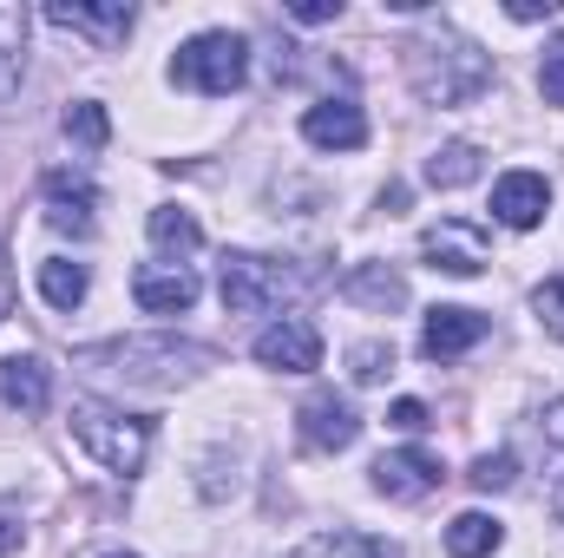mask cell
I'll list each match as a JSON object with an SVG mask.
<instances>
[{"label":"cell","instance_id":"cell-1","mask_svg":"<svg viewBox=\"0 0 564 558\" xmlns=\"http://www.w3.org/2000/svg\"><path fill=\"white\" fill-rule=\"evenodd\" d=\"M408 79L426 106H466L492 86V60L459 33H421L408 40Z\"/></svg>","mask_w":564,"mask_h":558},{"label":"cell","instance_id":"cell-2","mask_svg":"<svg viewBox=\"0 0 564 558\" xmlns=\"http://www.w3.org/2000/svg\"><path fill=\"white\" fill-rule=\"evenodd\" d=\"M79 368H99V375H126V382H177L191 368H210V348L197 342H171V335H151V342H99V348H79Z\"/></svg>","mask_w":564,"mask_h":558},{"label":"cell","instance_id":"cell-3","mask_svg":"<svg viewBox=\"0 0 564 558\" xmlns=\"http://www.w3.org/2000/svg\"><path fill=\"white\" fill-rule=\"evenodd\" d=\"M73 440L106 466V473H139L151 453V420L106 408V401H73Z\"/></svg>","mask_w":564,"mask_h":558},{"label":"cell","instance_id":"cell-4","mask_svg":"<svg viewBox=\"0 0 564 558\" xmlns=\"http://www.w3.org/2000/svg\"><path fill=\"white\" fill-rule=\"evenodd\" d=\"M171 79L191 86V93H204V99H230L250 79V40L243 33H197L191 46H177Z\"/></svg>","mask_w":564,"mask_h":558},{"label":"cell","instance_id":"cell-5","mask_svg":"<svg viewBox=\"0 0 564 558\" xmlns=\"http://www.w3.org/2000/svg\"><path fill=\"white\" fill-rule=\"evenodd\" d=\"M217 289H224V309H230V315H270V309H282V296L302 289V270H282L276 257L237 250V257H224Z\"/></svg>","mask_w":564,"mask_h":558},{"label":"cell","instance_id":"cell-6","mask_svg":"<svg viewBox=\"0 0 564 558\" xmlns=\"http://www.w3.org/2000/svg\"><path fill=\"white\" fill-rule=\"evenodd\" d=\"M421 257H426V270L479 277V270L492 264V244H486V230H479V224H466V217H440V224L421 237Z\"/></svg>","mask_w":564,"mask_h":558},{"label":"cell","instance_id":"cell-7","mask_svg":"<svg viewBox=\"0 0 564 558\" xmlns=\"http://www.w3.org/2000/svg\"><path fill=\"white\" fill-rule=\"evenodd\" d=\"M295 420H302V440H308L315 453H341V447L361 440V415H355V401L335 395V388H315Z\"/></svg>","mask_w":564,"mask_h":558},{"label":"cell","instance_id":"cell-8","mask_svg":"<svg viewBox=\"0 0 564 558\" xmlns=\"http://www.w3.org/2000/svg\"><path fill=\"white\" fill-rule=\"evenodd\" d=\"M99 211V191H93V178L86 171H46V224L53 230H66V237H93V217Z\"/></svg>","mask_w":564,"mask_h":558},{"label":"cell","instance_id":"cell-9","mask_svg":"<svg viewBox=\"0 0 564 558\" xmlns=\"http://www.w3.org/2000/svg\"><path fill=\"white\" fill-rule=\"evenodd\" d=\"M479 342H486V315H479V309H459V302L426 309V329H421L426 362H459V355L479 348Z\"/></svg>","mask_w":564,"mask_h":558},{"label":"cell","instance_id":"cell-10","mask_svg":"<svg viewBox=\"0 0 564 558\" xmlns=\"http://www.w3.org/2000/svg\"><path fill=\"white\" fill-rule=\"evenodd\" d=\"M46 20L66 26V33H86L93 46H119L132 33V7L126 0H53Z\"/></svg>","mask_w":564,"mask_h":558},{"label":"cell","instance_id":"cell-11","mask_svg":"<svg viewBox=\"0 0 564 558\" xmlns=\"http://www.w3.org/2000/svg\"><path fill=\"white\" fill-rule=\"evenodd\" d=\"M545 211H552V184L539 171H506L492 184V217L506 230H532V224H545Z\"/></svg>","mask_w":564,"mask_h":558},{"label":"cell","instance_id":"cell-12","mask_svg":"<svg viewBox=\"0 0 564 558\" xmlns=\"http://www.w3.org/2000/svg\"><path fill=\"white\" fill-rule=\"evenodd\" d=\"M257 362H263V368H282V375L322 368V335H315V322H276V329H263V335H257Z\"/></svg>","mask_w":564,"mask_h":558},{"label":"cell","instance_id":"cell-13","mask_svg":"<svg viewBox=\"0 0 564 558\" xmlns=\"http://www.w3.org/2000/svg\"><path fill=\"white\" fill-rule=\"evenodd\" d=\"M433 486H440V460L426 447H394L375 460V493H388V500H421Z\"/></svg>","mask_w":564,"mask_h":558},{"label":"cell","instance_id":"cell-14","mask_svg":"<svg viewBox=\"0 0 564 558\" xmlns=\"http://www.w3.org/2000/svg\"><path fill=\"white\" fill-rule=\"evenodd\" d=\"M302 139L322 144V151H361L368 144V119H361L355 99H322V106L302 112Z\"/></svg>","mask_w":564,"mask_h":558},{"label":"cell","instance_id":"cell-15","mask_svg":"<svg viewBox=\"0 0 564 558\" xmlns=\"http://www.w3.org/2000/svg\"><path fill=\"white\" fill-rule=\"evenodd\" d=\"M197 289H204V282L191 277L184 264H144L139 277H132V296H139L144 315H184V309L197 302Z\"/></svg>","mask_w":564,"mask_h":558},{"label":"cell","instance_id":"cell-16","mask_svg":"<svg viewBox=\"0 0 564 558\" xmlns=\"http://www.w3.org/2000/svg\"><path fill=\"white\" fill-rule=\"evenodd\" d=\"M0 401L20 408V415H46V401H53L46 362H40V355H7V362H0Z\"/></svg>","mask_w":564,"mask_h":558},{"label":"cell","instance_id":"cell-17","mask_svg":"<svg viewBox=\"0 0 564 558\" xmlns=\"http://www.w3.org/2000/svg\"><path fill=\"white\" fill-rule=\"evenodd\" d=\"M341 296H348V302H361V309H375V315H388V309H401V302H408V282L394 277L388 264H361V270H348Z\"/></svg>","mask_w":564,"mask_h":558},{"label":"cell","instance_id":"cell-18","mask_svg":"<svg viewBox=\"0 0 564 558\" xmlns=\"http://www.w3.org/2000/svg\"><path fill=\"white\" fill-rule=\"evenodd\" d=\"M289 558H401L388 539H368V533H315L302 539Z\"/></svg>","mask_w":564,"mask_h":558},{"label":"cell","instance_id":"cell-19","mask_svg":"<svg viewBox=\"0 0 564 558\" xmlns=\"http://www.w3.org/2000/svg\"><path fill=\"white\" fill-rule=\"evenodd\" d=\"M473 178H479V144L453 139L426 158V184H433V191H459V184H473Z\"/></svg>","mask_w":564,"mask_h":558},{"label":"cell","instance_id":"cell-20","mask_svg":"<svg viewBox=\"0 0 564 558\" xmlns=\"http://www.w3.org/2000/svg\"><path fill=\"white\" fill-rule=\"evenodd\" d=\"M499 519H486V513H459L453 526H446V552L453 558H486V552H499Z\"/></svg>","mask_w":564,"mask_h":558},{"label":"cell","instance_id":"cell-21","mask_svg":"<svg viewBox=\"0 0 564 558\" xmlns=\"http://www.w3.org/2000/svg\"><path fill=\"white\" fill-rule=\"evenodd\" d=\"M40 296H46L53 309H79V302H86V264L46 257V264H40Z\"/></svg>","mask_w":564,"mask_h":558},{"label":"cell","instance_id":"cell-22","mask_svg":"<svg viewBox=\"0 0 564 558\" xmlns=\"http://www.w3.org/2000/svg\"><path fill=\"white\" fill-rule=\"evenodd\" d=\"M151 244H158L164 257H191V250L204 244V230H197L191 211H171V204H164V211H151Z\"/></svg>","mask_w":564,"mask_h":558},{"label":"cell","instance_id":"cell-23","mask_svg":"<svg viewBox=\"0 0 564 558\" xmlns=\"http://www.w3.org/2000/svg\"><path fill=\"white\" fill-rule=\"evenodd\" d=\"M20 53H26V13L0 7V93L20 79Z\"/></svg>","mask_w":564,"mask_h":558},{"label":"cell","instance_id":"cell-24","mask_svg":"<svg viewBox=\"0 0 564 558\" xmlns=\"http://www.w3.org/2000/svg\"><path fill=\"white\" fill-rule=\"evenodd\" d=\"M66 139H79L86 151H99V144L112 139V126H106V106H93V99H79V106L66 112Z\"/></svg>","mask_w":564,"mask_h":558},{"label":"cell","instance_id":"cell-25","mask_svg":"<svg viewBox=\"0 0 564 558\" xmlns=\"http://www.w3.org/2000/svg\"><path fill=\"white\" fill-rule=\"evenodd\" d=\"M466 480H473V486H479V493H506V486H512V480H519V460H512V453H479V460H473V473H466Z\"/></svg>","mask_w":564,"mask_h":558},{"label":"cell","instance_id":"cell-26","mask_svg":"<svg viewBox=\"0 0 564 558\" xmlns=\"http://www.w3.org/2000/svg\"><path fill=\"white\" fill-rule=\"evenodd\" d=\"M394 368V348L388 342H361V348H348V375L355 382H381Z\"/></svg>","mask_w":564,"mask_h":558},{"label":"cell","instance_id":"cell-27","mask_svg":"<svg viewBox=\"0 0 564 558\" xmlns=\"http://www.w3.org/2000/svg\"><path fill=\"white\" fill-rule=\"evenodd\" d=\"M539 93H545V106H564V33L545 46V66H539Z\"/></svg>","mask_w":564,"mask_h":558},{"label":"cell","instance_id":"cell-28","mask_svg":"<svg viewBox=\"0 0 564 558\" xmlns=\"http://www.w3.org/2000/svg\"><path fill=\"white\" fill-rule=\"evenodd\" d=\"M532 302H539V322H545V329L564 342V277H552L539 296H532Z\"/></svg>","mask_w":564,"mask_h":558},{"label":"cell","instance_id":"cell-29","mask_svg":"<svg viewBox=\"0 0 564 558\" xmlns=\"http://www.w3.org/2000/svg\"><path fill=\"white\" fill-rule=\"evenodd\" d=\"M388 420H394L401 433H421V427H426V408H421V401H394V415H388Z\"/></svg>","mask_w":564,"mask_h":558},{"label":"cell","instance_id":"cell-30","mask_svg":"<svg viewBox=\"0 0 564 558\" xmlns=\"http://www.w3.org/2000/svg\"><path fill=\"white\" fill-rule=\"evenodd\" d=\"M539 427H545V440H552V447H564V395H558V401H545Z\"/></svg>","mask_w":564,"mask_h":558},{"label":"cell","instance_id":"cell-31","mask_svg":"<svg viewBox=\"0 0 564 558\" xmlns=\"http://www.w3.org/2000/svg\"><path fill=\"white\" fill-rule=\"evenodd\" d=\"M335 13H341V0H295V20H308V26L315 20H335Z\"/></svg>","mask_w":564,"mask_h":558},{"label":"cell","instance_id":"cell-32","mask_svg":"<svg viewBox=\"0 0 564 558\" xmlns=\"http://www.w3.org/2000/svg\"><path fill=\"white\" fill-rule=\"evenodd\" d=\"M506 13H512V20H552V13H558V0H545V7H539V0H512Z\"/></svg>","mask_w":564,"mask_h":558},{"label":"cell","instance_id":"cell-33","mask_svg":"<svg viewBox=\"0 0 564 558\" xmlns=\"http://www.w3.org/2000/svg\"><path fill=\"white\" fill-rule=\"evenodd\" d=\"M7 309H13V277H7V264H0V322H7Z\"/></svg>","mask_w":564,"mask_h":558},{"label":"cell","instance_id":"cell-34","mask_svg":"<svg viewBox=\"0 0 564 558\" xmlns=\"http://www.w3.org/2000/svg\"><path fill=\"white\" fill-rule=\"evenodd\" d=\"M13 546H20V533H13V526L0 519V552H13Z\"/></svg>","mask_w":564,"mask_h":558},{"label":"cell","instance_id":"cell-35","mask_svg":"<svg viewBox=\"0 0 564 558\" xmlns=\"http://www.w3.org/2000/svg\"><path fill=\"white\" fill-rule=\"evenodd\" d=\"M552 513H558V519H564V480H558V493H552Z\"/></svg>","mask_w":564,"mask_h":558},{"label":"cell","instance_id":"cell-36","mask_svg":"<svg viewBox=\"0 0 564 558\" xmlns=\"http://www.w3.org/2000/svg\"><path fill=\"white\" fill-rule=\"evenodd\" d=\"M106 558H126V552H106Z\"/></svg>","mask_w":564,"mask_h":558}]
</instances>
